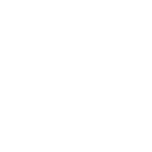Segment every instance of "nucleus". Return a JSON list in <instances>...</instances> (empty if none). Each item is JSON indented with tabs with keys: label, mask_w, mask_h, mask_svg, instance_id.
Masks as SVG:
<instances>
[]
</instances>
